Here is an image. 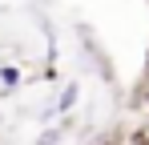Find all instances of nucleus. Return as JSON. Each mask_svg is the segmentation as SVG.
<instances>
[{"mask_svg": "<svg viewBox=\"0 0 149 145\" xmlns=\"http://www.w3.org/2000/svg\"><path fill=\"white\" fill-rule=\"evenodd\" d=\"M77 93H81V85H77V81H69V85L61 89V97H56V105H52V113H69V109L77 105Z\"/></svg>", "mask_w": 149, "mask_h": 145, "instance_id": "nucleus-1", "label": "nucleus"}, {"mask_svg": "<svg viewBox=\"0 0 149 145\" xmlns=\"http://www.w3.org/2000/svg\"><path fill=\"white\" fill-rule=\"evenodd\" d=\"M20 81H24V72L16 69V65H0V89H4V93H12Z\"/></svg>", "mask_w": 149, "mask_h": 145, "instance_id": "nucleus-2", "label": "nucleus"}, {"mask_svg": "<svg viewBox=\"0 0 149 145\" xmlns=\"http://www.w3.org/2000/svg\"><path fill=\"white\" fill-rule=\"evenodd\" d=\"M61 133H65V129H49V133H40V141H36V145H56V141H61Z\"/></svg>", "mask_w": 149, "mask_h": 145, "instance_id": "nucleus-3", "label": "nucleus"}, {"mask_svg": "<svg viewBox=\"0 0 149 145\" xmlns=\"http://www.w3.org/2000/svg\"><path fill=\"white\" fill-rule=\"evenodd\" d=\"M129 145H149V133H145V129H137V133H133V141H129Z\"/></svg>", "mask_w": 149, "mask_h": 145, "instance_id": "nucleus-4", "label": "nucleus"}, {"mask_svg": "<svg viewBox=\"0 0 149 145\" xmlns=\"http://www.w3.org/2000/svg\"><path fill=\"white\" fill-rule=\"evenodd\" d=\"M145 77H149V65H145Z\"/></svg>", "mask_w": 149, "mask_h": 145, "instance_id": "nucleus-5", "label": "nucleus"}]
</instances>
